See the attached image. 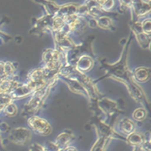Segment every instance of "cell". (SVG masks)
Segmentation results:
<instances>
[{"label":"cell","mask_w":151,"mask_h":151,"mask_svg":"<svg viewBox=\"0 0 151 151\" xmlns=\"http://www.w3.org/2000/svg\"><path fill=\"white\" fill-rule=\"evenodd\" d=\"M133 81L135 83H144L147 81H149L150 77V69L149 67H138L135 68L133 73H131Z\"/></svg>","instance_id":"ba28073f"},{"label":"cell","mask_w":151,"mask_h":151,"mask_svg":"<svg viewBox=\"0 0 151 151\" xmlns=\"http://www.w3.org/2000/svg\"><path fill=\"white\" fill-rule=\"evenodd\" d=\"M112 137L108 135H98V139L90 151H106L107 146Z\"/></svg>","instance_id":"9a60e30c"},{"label":"cell","mask_w":151,"mask_h":151,"mask_svg":"<svg viewBox=\"0 0 151 151\" xmlns=\"http://www.w3.org/2000/svg\"><path fill=\"white\" fill-rule=\"evenodd\" d=\"M131 6L134 10V13L137 17L144 16L146 14H149L150 12V2H131Z\"/></svg>","instance_id":"30bf717a"},{"label":"cell","mask_w":151,"mask_h":151,"mask_svg":"<svg viewBox=\"0 0 151 151\" xmlns=\"http://www.w3.org/2000/svg\"><path fill=\"white\" fill-rule=\"evenodd\" d=\"M141 150L142 151H150V140L147 139L141 146Z\"/></svg>","instance_id":"44dd1931"},{"label":"cell","mask_w":151,"mask_h":151,"mask_svg":"<svg viewBox=\"0 0 151 151\" xmlns=\"http://www.w3.org/2000/svg\"><path fill=\"white\" fill-rule=\"evenodd\" d=\"M133 32L134 33L139 44L143 49H150V35H147L146 34H144L142 32V27H141V22L134 24V26L133 27Z\"/></svg>","instance_id":"52a82bcc"},{"label":"cell","mask_w":151,"mask_h":151,"mask_svg":"<svg viewBox=\"0 0 151 151\" xmlns=\"http://www.w3.org/2000/svg\"><path fill=\"white\" fill-rule=\"evenodd\" d=\"M73 139H74L73 133L70 130H65L60 134H58V137L56 138V140L53 143L54 149H56L57 151L60 150L69 146L70 142H72V141Z\"/></svg>","instance_id":"5b68a950"},{"label":"cell","mask_w":151,"mask_h":151,"mask_svg":"<svg viewBox=\"0 0 151 151\" xmlns=\"http://www.w3.org/2000/svg\"><path fill=\"white\" fill-rule=\"evenodd\" d=\"M96 23H97V27H99L103 29H111V27H113L111 19L107 16L99 17L96 19Z\"/></svg>","instance_id":"2e32d148"},{"label":"cell","mask_w":151,"mask_h":151,"mask_svg":"<svg viewBox=\"0 0 151 151\" xmlns=\"http://www.w3.org/2000/svg\"><path fill=\"white\" fill-rule=\"evenodd\" d=\"M130 42H131V38H130V40L127 41V42L122 51L119 60L115 65H105V67H106V71H107L108 74L111 77L125 83L129 93L131 94V96H133V98L135 101L145 104V103L148 102L147 98H146L143 91L142 90V88L137 85V83H135L133 81L132 74H131L130 71H128L127 65V54H128V50H128L129 44H131Z\"/></svg>","instance_id":"6da1fadb"},{"label":"cell","mask_w":151,"mask_h":151,"mask_svg":"<svg viewBox=\"0 0 151 151\" xmlns=\"http://www.w3.org/2000/svg\"><path fill=\"white\" fill-rule=\"evenodd\" d=\"M34 93V91L32 90V88L29 87V85L27 84H22V85H18L15 89L11 93V96L12 100H16V99H21L25 96H27V95Z\"/></svg>","instance_id":"4fadbf2b"},{"label":"cell","mask_w":151,"mask_h":151,"mask_svg":"<svg viewBox=\"0 0 151 151\" xmlns=\"http://www.w3.org/2000/svg\"><path fill=\"white\" fill-rule=\"evenodd\" d=\"M141 27H142V30L144 34H146L147 35H150L151 32V20L150 18H146L144 19L142 22H141Z\"/></svg>","instance_id":"d6986e66"},{"label":"cell","mask_w":151,"mask_h":151,"mask_svg":"<svg viewBox=\"0 0 151 151\" xmlns=\"http://www.w3.org/2000/svg\"><path fill=\"white\" fill-rule=\"evenodd\" d=\"M136 129V125L134 121L131 119L126 118L121 120H119L117 124V128H116V134L118 135H124L127 137L134 132H135Z\"/></svg>","instance_id":"277c9868"},{"label":"cell","mask_w":151,"mask_h":151,"mask_svg":"<svg viewBox=\"0 0 151 151\" xmlns=\"http://www.w3.org/2000/svg\"><path fill=\"white\" fill-rule=\"evenodd\" d=\"M27 125L35 134L41 136H48L52 132V127L50 124L46 119L37 116L29 117L27 120Z\"/></svg>","instance_id":"7a4b0ae2"},{"label":"cell","mask_w":151,"mask_h":151,"mask_svg":"<svg viewBox=\"0 0 151 151\" xmlns=\"http://www.w3.org/2000/svg\"><path fill=\"white\" fill-rule=\"evenodd\" d=\"M79 8V4H64L62 6H59V9L57 12V14L55 16L59 17L61 19H65L67 18L69 16L74 15L77 13Z\"/></svg>","instance_id":"8fae6325"},{"label":"cell","mask_w":151,"mask_h":151,"mask_svg":"<svg viewBox=\"0 0 151 151\" xmlns=\"http://www.w3.org/2000/svg\"><path fill=\"white\" fill-rule=\"evenodd\" d=\"M147 139L150 138H147L146 134L135 131L127 137V142L134 147H140Z\"/></svg>","instance_id":"5bb4252c"},{"label":"cell","mask_w":151,"mask_h":151,"mask_svg":"<svg viewBox=\"0 0 151 151\" xmlns=\"http://www.w3.org/2000/svg\"><path fill=\"white\" fill-rule=\"evenodd\" d=\"M3 111H4V113L6 116H8V117H13V116H15V115L17 114L18 109H17V106H16L14 104L10 103V104H8L3 109Z\"/></svg>","instance_id":"ac0fdd59"},{"label":"cell","mask_w":151,"mask_h":151,"mask_svg":"<svg viewBox=\"0 0 151 151\" xmlns=\"http://www.w3.org/2000/svg\"><path fill=\"white\" fill-rule=\"evenodd\" d=\"M147 117V111L144 108H138L133 113V119L135 121H142Z\"/></svg>","instance_id":"e0dca14e"},{"label":"cell","mask_w":151,"mask_h":151,"mask_svg":"<svg viewBox=\"0 0 151 151\" xmlns=\"http://www.w3.org/2000/svg\"><path fill=\"white\" fill-rule=\"evenodd\" d=\"M32 137L31 131L25 127L11 129L8 133V140L17 145H25L30 142Z\"/></svg>","instance_id":"3957f363"},{"label":"cell","mask_w":151,"mask_h":151,"mask_svg":"<svg viewBox=\"0 0 151 151\" xmlns=\"http://www.w3.org/2000/svg\"><path fill=\"white\" fill-rule=\"evenodd\" d=\"M133 151H142L141 150V148L140 147H134V150Z\"/></svg>","instance_id":"7402d4cb"},{"label":"cell","mask_w":151,"mask_h":151,"mask_svg":"<svg viewBox=\"0 0 151 151\" xmlns=\"http://www.w3.org/2000/svg\"><path fill=\"white\" fill-rule=\"evenodd\" d=\"M93 66H94V59L88 55H82L81 57L78 58L74 65V68L76 72L81 74L89 72L93 68Z\"/></svg>","instance_id":"8992f818"},{"label":"cell","mask_w":151,"mask_h":151,"mask_svg":"<svg viewBox=\"0 0 151 151\" xmlns=\"http://www.w3.org/2000/svg\"><path fill=\"white\" fill-rule=\"evenodd\" d=\"M58 77H60V78L67 84V86L69 87V88H70L73 93H76V94H79V95H81V96H83L88 97V95H87V92H86L85 88H84L83 86L81 84V82H79L77 80H75V79H73V78H70V77L60 76V75H58Z\"/></svg>","instance_id":"9c48e42d"},{"label":"cell","mask_w":151,"mask_h":151,"mask_svg":"<svg viewBox=\"0 0 151 151\" xmlns=\"http://www.w3.org/2000/svg\"><path fill=\"white\" fill-rule=\"evenodd\" d=\"M97 104H98V106L101 109V111L104 114H108V115L114 114L118 108L117 104L114 101L108 99V98L99 99V100H97Z\"/></svg>","instance_id":"7c38bea8"},{"label":"cell","mask_w":151,"mask_h":151,"mask_svg":"<svg viewBox=\"0 0 151 151\" xmlns=\"http://www.w3.org/2000/svg\"><path fill=\"white\" fill-rule=\"evenodd\" d=\"M98 4L100 5V8L102 9L103 12H110L111 11V9L114 7L115 2L114 1H98Z\"/></svg>","instance_id":"ffe728a7"}]
</instances>
